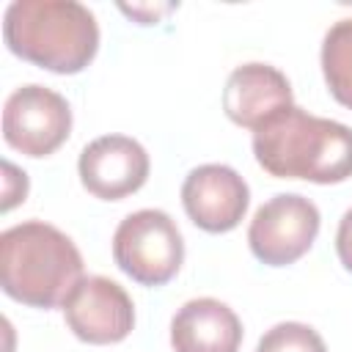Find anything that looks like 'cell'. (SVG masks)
Masks as SVG:
<instances>
[{
  "label": "cell",
  "instance_id": "6da1fadb",
  "mask_svg": "<svg viewBox=\"0 0 352 352\" xmlns=\"http://www.w3.org/2000/svg\"><path fill=\"white\" fill-rule=\"evenodd\" d=\"M253 154L270 176L338 184L352 176V129L289 104L253 129Z\"/></svg>",
  "mask_w": 352,
  "mask_h": 352
},
{
  "label": "cell",
  "instance_id": "7a4b0ae2",
  "mask_svg": "<svg viewBox=\"0 0 352 352\" xmlns=\"http://www.w3.org/2000/svg\"><path fill=\"white\" fill-rule=\"evenodd\" d=\"M77 245L44 220H25L0 234V286L30 308L66 305L82 280Z\"/></svg>",
  "mask_w": 352,
  "mask_h": 352
},
{
  "label": "cell",
  "instance_id": "3957f363",
  "mask_svg": "<svg viewBox=\"0 0 352 352\" xmlns=\"http://www.w3.org/2000/svg\"><path fill=\"white\" fill-rule=\"evenodd\" d=\"M3 38L28 63L77 74L99 50V25L77 0H14L3 14Z\"/></svg>",
  "mask_w": 352,
  "mask_h": 352
},
{
  "label": "cell",
  "instance_id": "277c9868",
  "mask_svg": "<svg viewBox=\"0 0 352 352\" xmlns=\"http://www.w3.org/2000/svg\"><path fill=\"white\" fill-rule=\"evenodd\" d=\"M113 258L140 286L168 283L184 261V239L176 220L162 209L126 214L113 234Z\"/></svg>",
  "mask_w": 352,
  "mask_h": 352
},
{
  "label": "cell",
  "instance_id": "5b68a950",
  "mask_svg": "<svg viewBox=\"0 0 352 352\" xmlns=\"http://www.w3.org/2000/svg\"><path fill=\"white\" fill-rule=\"evenodd\" d=\"M319 209L300 192H280L261 204L248 228V245L261 264L286 267L302 258L319 234Z\"/></svg>",
  "mask_w": 352,
  "mask_h": 352
},
{
  "label": "cell",
  "instance_id": "8992f818",
  "mask_svg": "<svg viewBox=\"0 0 352 352\" xmlns=\"http://www.w3.org/2000/svg\"><path fill=\"white\" fill-rule=\"evenodd\" d=\"M72 132L69 102L38 82L16 88L3 107V138L25 157H47L66 143Z\"/></svg>",
  "mask_w": 352,
  "mask_h": 352
},
{
  "label": "cell",
  "instance_id": "52a82bcc",
  "mask_svg": "<svg viewBox=\"0 0 352 352\" xmlns=\"http://www.w3.org/2000/svg\"><path fill=\"white\" fill-rule=\"evenodd\" d=\"M69 330L85 344H118L135 327V305L126 289L110 278H82L63 305Z\"/></svg>",
  "mask_w": 352,
  "mask_h": 352
},
{
  "label": "cell",
  "instance_id": "ba28073f",
  "mask_svg": "<svg viewBox=\"0 0 352 352\" xmlns=\"http://www.w3.org/2000/svg\"><path fill=\"white\" fill-rule=\"evenodd\" d=\"M146 148L126 135H102L91 140L77 160L82 187L102 201H121L138 192L148 179Z\"/></svg>",
  "mask_w": 352,
  "mask_h": 352
},
{
  "label": "cell",
  "instance_id": "9c48e42d",
  "mask_svg": "<svg viewBox=\"0 0 352 352\" xmlns=\"http://www.w3.org/2000/svg\"><path fill=\"white\" fill-rule=\"evenodd\" d=\"M182 204L198 228L226 234L242 223L250 204V190L234 168L209 162L187 173L182 184Z\"/></svg>",
  "mask_w": 352,
  "mask_h": 352
},
{
  "label": "cell",
  "instance_id": "30bf717a",
  "mask_svg": "<svg viewBox=\"0 0 352 352\" xmlns=\"http://www.w3.org/2000/svg\"><path fill=\"white\" fill-rule=\"evenodd\" d=\"M294 104L292 85L283 72L270 63H242L236 66L223 88L226 116L245 129H258L270 116Z\"/></svg>",
  "mask_w": 352,
  "mask_h": 352
},
{
  "label": "cell",
  "instance_id": "8fae6325",
  "mask_svg": "<svg viewBox=\"0 0 352 352\" xmlns=\"http://www.w3.org/2000/svg\"><path fill=\"white\" fill-rule=\"evenodd\" d=\"M239 316L214 297L190 300L170 319L173 352H239Z\"/></svg>",
  "mask_w": 352,
  "mask_h": 352
},
{
  "label": "cell",
  "instance_id": "7c38bea8",
  "mask_svg": "<svg viewBox=\"0 0 352 352\" xmlns=\"http://www.w3.org/2000/svg\"><path fill=\"white\" fill-rule=\"evenodd\" d=\"M322 74L333 99L352 110V16L333 22L324 33Z\"/></svg>",
  "mask_w": 352,
  "mask_h": 352
},
{
  "label": "cell",
  "instance_id": "4fadbf2b",
  "mask_svg": "<svg viewBox=\"0 0 352 352\" xmlns=\"http://www.w3.org/2000/svg\"><path fill=\"white\" fill-rule=\"evenodd\" d=\"M256 352H327V346L311 324L280 322L258 338Z\"/></svg>",
  "mask_w": 352,
  "mask_h": 352
},
{
  "label": "cell",
  "instance_id": "5bb4252c",
  "mask_svg": "<svg viewBox=\"0 0 352 352\" xmlns=\"http://www.w3.org/2000/svg\"><path fill=\"white\" fill-rule=\"evenodd\" d=\"M28 198V173L14 162L3 160V212H11L16 204Z\"/></svg>",
  "mask_w": 352,
  "mask_h": 352
},
{
  "label": "cell",
  "instance_id": "9a60e30c",
  "mask_svg": "<svg viewBox=\"0 0 352 352\" xmlns=\"http://www.w3.org/2000/svg\"><path fill=\"white\" fill-rule=\"evenodd\" d=\"M118 8L126 14V16H132L138 25H154V22H160L168 11H173L176 8V3H118Z\"/></svg>",
  "mask_w": 352,
  "mask_h": 352
},
{
  "label": "cell",
  "instance_id": "2e32d148",
  "mask_svg": "<svg viewBox=\"0 0 352 352\" xmlns=\"http://www.w3.org/2000/svg\"><path fill=\"white\" fill-rule=\"evenodd\" d=\"M336 253L344 264V270L352 272V209L344 212L341 223H338V231H336Z\"/></svg>",
  "mask_w": 352,
  "mask_h": 352
}]
</instances>
